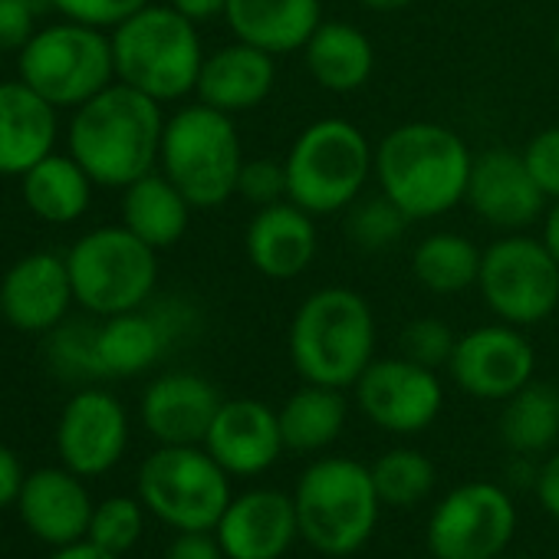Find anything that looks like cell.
Returning a JSON list of instances; mask_svg holds the SVG:
<instances>
[{
  "mask_svg": "<svg viewBox=\"0 0 559 559\" xmlns=\"http://www.w3.org/2000/svg\"><path fill=\"white\" fill-rule=\"evenodd\" d=\"M471 145L441 122H405L376 145V188L415 221H438L464 204Z\"/></svg>",
  "mask_w": 559,
  "mask_h": 559,
  "instance_id": "obj_1",
  "label": "cell"
},
{
  "mask_svg": "<svg viewBox=\"0 0 559 559\" xmlns=\"http://www.w3.org/2000/svg\"><path fill=\"white\" fill-rule=\"evenodd\" d=\"M162 132V103L116 80L99 96L73 109L70 155L86 168L96 188L122 191L158 168Z\"/></svg>",
  "mask_w": 559,
  "mask_h": 559,
  "instance_id": "obj_2",
  "label": "cell"
},
{
  "mask_svg": "<svg viewBox=\"0 0 559 559\" xmlns=\"http://www.w3.org/2000/svg\"><path fill=\"white\" fill-rule=\"evenodd\" d=\"M287 346L304 382L353 389L376 359V310L353 287H320L297 307Z\"/></svg>",
  "mask_w": 559,
  "mask_h": 559,
  "instance_id": "obj_3",
  "label": "cell"
},
{
  "mask_svg": "<svg viewBox=\"0 0 559 559\" xmlns=\"http://www.w3.org/2000/svg\"><path fill=\"white\" fill-rule=\"evenodd\" d=\"M112 37L116 80L152 96L155 103H178L198 90L204 67V44L198 24L171 4H152L122 21Z\"/></svg>",
  "mask_w": 559,
  "mask_h": 559,
  "instance_id": "obj_4",
  "label": "cell"
},
{
  "mask_svg": "<svg viewBox=\"0 0 559 559\" xmlns=\"http://www.w3.org/2000/svg\"><path fill=\"white\" fill-rule=\"evenodd\" d=\"M287 198L313 217L346 214L376 178V148L369 135L343 119L310 122L284 155Z\"/></svg>",
  "mask_w": 559,
  "mask_h": 559,
  "instance_id": "obj_5",
  "label": "cell"
},
{
  "mask_svg": "<svg viewBox=\"0 0 559 559\" xmlns=\"http://www.w3.org/2000/svg\"><path fill=\"white\" fill-rule=\"evenodd\" d=\"M294 503L300 539L333 559L359 552L372 539L382 513L372 467L356 457L313 461L297 480Z\"/></svg>",
  "mask_w": 559,
  "mask_h": 559,
  "instance_id": "obj_6",
  "label": "cell"
},
{
  "mask_svg": "<svg viewBox=\"0 0 559 559\" xmlns=\"http://www.w3.org/2000/svg\"><path fill=\"white\" fill-rule=\"evenodd\" d=\"M243 142L234 116L204 103H188L165 119L158 171L201 211L221 207L237 194Z\"/></svg>",
  "mask_w": 559,
  "mask_h": 559,
  "instance_id": "obj_7",
  "label": "cell"
},
{
  "mask_svg": "<svg viewBox=\"0 0 559 559\" xmlns=\"http://www.w3.org/2000/svg\"><path fill=\"white\" fill-rule=\"evenodd\" d=\"M67 270L76 304L86 313L109 320L152 300L158 287V250L126 224H106L70 247Z\"/></svg>",
  "mask_w": 559,
  "mask_h": 559,
  "instance_id": "obj_8",
  "label": "cell"
},
{
  "mask_svg": "<svg viewBox=\"0 0 559 559\" xmlns=\"http://www.w3.org/2000/svg\"><path fill=\"white\" fill-rule=\"evenodd\" d=\"M21 80L57 109H80L116 83L109 31L76 21L37 27L17 53Z\"/></svg>",
  "mask_w": 559,
  "mask_h": 559,
  "instance_id": "obj_9",
  "label": "cell"
},
{
  "mask_svg": "<svg viewBox=\"0 0 559 559\" xmlns=\"http://www.w3.org/2000/svg\"><path fill=\"white\" fill-rule=\"evenodd\" d=\"M230 497V474L204 444H158L139 467V500L171 530H214Z\"/></svg>",
  "mask_w": 559,
  "mask_h": 559,
  "instance_id": "obj_10",
  "label": "cell"
},
{
  "mask_svg": "<svg viewBox=\"0 0 559 559\" xmlns=\"http://www.w3.org/2000/svg\"><path fill=\"white\" fill-rule=\"evenodd\" d=\"M477 294L493 320L520 330L539 326L559 310V263L543 237L503 234L484 247Z\"/></svg>",
  "mask_w": 559,
  "mask_h": 559,
  "instance_id": "obj_11",
  "label": "cell"
},
{
  "mask_svg": "<svg viewBox=\"0 0 559 559\" xmlns=\"http://www.w3.org/2000/svg\"><path fill=\"white\" fill-rule=\"evenodd\" d=\"M513 533V497L493 480H467L435 503L425 539L435 559H500Z\"/></svg>",
  "mask_w": 559,
  "mask_h": 559,
  "instance_id": "obj_12",
  "label": "cell"
},
{
  "mask_svg": "<svg viewBox=\"0 0 559 559\" xmlns=\"http://www.w3.org/2000/svg\"><path fill=\"white\" fill-rule=\"evenodd\" d=\"M353 392L359 412L389 435H418L431 428L444 408L438 369L418 366L405 356L372 359Z\"/></svg>",
  "mask_w": 559,
  "mask_h": 559,
  "instance_id": "obj_13",
  "label": "cell"
},
{
  "mask_svg": "<svg viewBox=\"0 0 559 559\" xmlns=\"http://www.w3.org/2000/svg\"><path fill=\"white\" fill-rule=\"evenodd\" d=\"M448 369L464 395L480 402H507L533 382L536 349L520 326L497 320L457 336Z\"/></svg>",
  "mask_w": 559,
  "mask_h": 559,
  "instance_id": "obj_14",
  "label": "cell"
},
{
  "mask_svg": "<svg viewBox=\"0 0 559 559\" xmlns=\"http://www.w3.org/2000/svg\"><path fill=\"white\" fill-rule=\"evenodd\" d=\"M464 204L493 230L516 234L543 221L549 198L523 162V152L487 148L474 155Z\"/></svg>",
  "mask_w": 559,
  "mask_h": 559,
  "instance_id": "obj_15",
  "label": "cell"
},
{
  "mask_svg": "<svg viewBox=\"0 0 559 559\" xmlns=\"http://www.w3.org/2000/svg\"><path fill=\"white\" fill-rule=\"evenodd\" d=\"M129 448V415L106 389L76 392L57 425L60 461L80 477L109 474Z\"/></svg>",
  "mask_w": 559,
  "mask_h": 559,
  "instance_id": "obj_16",
  "label": "cell"
},
{
  "mask_svg": "<svg viewBox=\"0 0 559 559\" xmlns=\"http://www.w3.org/2000/svg\"><path fill=\"white\" fill-rule=\"evenodd\" d=\"M214 533L227 559H284L300 539L294 493L276 487L243 490L240 497H230Z\"/></svg>",
  "mask_w": 559,
  "mask_h": 559,
  "instance_id": "obj_17",
  "label": "cell"
},
{
  "mask_svg": "<svg viewBox=\"0 0 559 559\" xmlns=\"http://www.w3.org/2000/svg\"><path fill=\"white\" fill-rule=\"evenodd\" d=\"M0 304H4V323L21 333H53L63 326L76 304L67 257L37 250L11 263L0 280Z\"/></svg>",
  "mask_w": 559,
  "mask_h": 559,
  "instance_id": "obj_18",
  "label": "cell"
},
{
  "mask_svg": "<svg viewBox=\"0 0 559 559\" xmlns=\"http://www.w3.org/2000/svg\"><path fill=\"white\" fill-rule=\"evenodd\" d=\"M204 448L230 477H260L287 451L276 408L260 399H224Z\"/></svg>",
  "mask_w": 559,
  "mask_h": 559,
  "instance_id": "obj_19",
  "label": "cell"
},
{
  "mask_svg": "<svg viewBox=\"0 0 559 559\" xmlns=\"http://www.w3.org/2000/svg\"><path fill=\"white\" fill-rule=\"evenodd\" d=\"M317 221L320 217H313L290 198L257 207L243 234V253L250 266L260 276L276 280V284L304 276L320 253Z\"/></svg>",
  "mask_w": 559,
  "mask_h": 559,
  "instance_id": "obj_20",
  "label": "cell"
},
{
  "mask_svg": "<svg viewBox=\"0 0 559 559\" xmlns=\"http://www.w3.org/2000/svg\"><path fill=\"white\" fill-rule=\"evenodd\" d=\"M221 402L204 376L165 372L142 395V425L158 444H204Z\"/></svg>",
  "mask_w": 559,
  "mask_h": 559,
  "instance_id": "obj_21",
  "label": "cell"
},
{
  "mask_svg": "<svg viewBox=\"0 0 559 559\" xmlns=\"http://www.w3.org/2000/svg\"><path fill=\"white\" fill-rule=\"evenodd\" d=\"M17 507H21L27 530L37 539L53 543L57 549L80 543L90 533V520L96 510L80 474H73L70 467L34 471L24 480Z\"/></svg>",
  "mask_w": 559,
  "mask_h": 559,
  "instance_id": "obj_22",
  "label": "cell"
},
{
  "mask_svg": "<svg viewBox=\"0 0 559 559\" xmlns=\"http://www.w3.org/2000/svg\"><path fill=\"white\" fill-rule=\"evenodd\" d=\"M273 86H276V57L234 40L204 57L194 96L198 103L237 119L263 106Z\"/></svg>",
  "mask_w": 559,
  "mask_h": 559,
  "instance_id": "obj_23",
  "label": "cell"
},
{
  "mask_svg": "<svg viewBox=\"0 0 559 559\" xmlns=\"http://www.w3.org/2000/svg\"><path fill=\"white\" fill-rule=\"evenodd\" d=\"M323 21V0H227L224 11L234 40L270 57L304 53Z\"/></svg>",
  "mask_w": 559,
  "mask_h": 559,
  "instance_id": "obj_24",
  "label": "cell"
},
{
  "mask_svg": "<svg viewBox=\"0 0 559 559\" xmlns=\"http://www.w3.org/2000/svg\"><path fill=\"white\" fill-rule=\"evenodd\" d=\"M57 148V106L24 80L0 83V175L21 178Z\"/></svg>",
  "mask_w": 559,
  "mask_h": 559,
  "instance_id": "obj_25",
  "label": "cell"
},
{
  "mask_svg": "<svg viewBox=\"0 0 559 559\" xmlns=\"http://www.w3.org/2000/svg\"><path fill=\"white\" fill-rule=\"evenodd\" d=\"M181 317H171V310L139 307L96 326V362L103 379H132L152 369L178 336L175 320Z\"/></svg>",
  "mask_w": 559,
  "mask_h": 559,
  "instance_id": "obj_26",
  "label": "cell"
},
{
  "mask_svg": "<svg viewBox=\"0 0 559 559\" xmlns=\"http://www.w3.org/2000/svg\"><path fill=\"white\" fill-rule=\"evenodd\" d=\"M304 67L320 90L353 96L366 90L376 73V44L359 24L323 21L304 47Z\"/></svg>",
  "mask_w": 559,
  "mask_h": 559,
  "instance_id": "obj_27",
  "label": "cell"
},
{
  "mask_svg": "<svg viewBox=\"0 0 559 559\" xmlns=\"http://www.w3.org/2000/svg\"><path fill=\"white\" fill-rule=\"evenodd\" d=\"M194 204L155 168L122 188V224L155 250L175 247L191 224Z\"/></svg>",
  "mask_w": 559,
  "mask_h": 559,
  "instance_id": "obj_28",
  "label": "cell"
},
{
  "mask_svg": "<svg viewBox=\"0 0 559 559\" xmlns=\"http://www.w3.org/2000/svg\"><path fill=\"white\" fill-rule=\"evenodd\" d=\"M96 181L86 175V168L67 152H50L44 162H37L27 175H21L24 204L34 217L44 224H73L90 211Z\"/></svg>",
  "mask_w": 559,
  "mask_h": 559,
  "instance_id": "obj_29",
  "label": "cell"
},
{
  "mask_svg": "<svg viewBox=\"0 0 559 559\" xmlns=\"http://www.w3.org/2000/svg\"><path fill=\"white\" fill-rule=\"evenodd\" d=\"M276 415L287 451L320 454L343 435L349 421V399L346 389L304 382V389H297L276 408Z\"/></svg>",
  "mask_w": 559,
  "mask_h": 559,
  "instance_id": "obj_30",
  "label": "cell"
},
{
  "mask_svg": "<svg viewBox=\"0 0 559 559\" xmlns=\"http://www.w3.org/2000/svg\"><path fill=\"white\" fill-rule=\"evenodd\" d=\"M484 250L461 230H435L412 250L415 284L435 297H461L477 287Z\"/></svg>",
  "mask_w": 559,
  "mask_h": 559,
  "instance_id": "obj_31",
  "label": "cell"
},
{
  "mask_svg": "<svg viewBox=\"0 0 559 559\" xmlns=\"http://www.w3.org/2000/svg\"><path fill=\"white\" fill-rule=\"evenodd\" d=\"M500 441L513 454H543L559 441V389L530 382L503 402Z\"/></svg>",
  "mask_w": 559,
  "mask_h": 559,
  "instance_id": "obj_32",
  "label": "cell"
},
{
  "mask_svg": "<svg viewBox=\"0 0 559 559\" xmlns=\"http://www.w3.org/2000/svg\"><path fill=\"white\" fill-rule=\"evenodd\" d=\"M372 480L382 497V507H415L435 490L438 471L425 451L392 448L382 457H376Z\"/></svg>",
  "mask_w": 559,
  "mask_h": 559,
  "instance_id": "obj_33",
  "label": "cell"
},
{
  "mask_svg": "<svg viewBox=\"0 0 559 559\" xmlns=\"http://www.w3.org/2000/svg\"><path fill=\"white\" fill-rule=\"evenodd\" d=\"M408 224L412 221L382 191L379 194H362L346 211V234L366 253H382V250L395 247Z\"/></svg>",
  "mask_w": 559,
  "mask_h": 559,
  "instance_id": "obj_34",
  "label": "cell"
},
{
  "mask_svg": "<svg viewBox=\"0 0 559 559\" xmlns=\"http://www.w3.org/2000/svg\"><path fill=\"white\" fill-rule=\"evenodd\" d=\"M142 530H145V503L135 497H109L93 510L86 539L116 556H126L142 539Z\"/></svg>",
  "mask_w": 559,
  "mask_h": 559,
  "instance_id": "obj_35",
  "label": "cell"
},
{
  "mask_svg": "<svg viewBox=\"0 0 559 559\" xmlns=\"http://www.w3.org/2000/svg\"><path fill=\"white\" fill-rule=\"evenodd\" d=\"M454 346H457L454 330L438 317H418L402 330V356L428 369L448 366Z\"/></svg>",
  "mask_w": 559,
  "mask_h": 559,
  "instance_id": "obj_36",
  "label": "cell"
},
{
  "mask_svg": "<svg viewBox=\"0 0 559 559\" xmlns=\"http://www.w3.org/2000/svg\"><path fill=\"white\" fill-rule=\"evenodd\" d=\"M53 366L73 379H93V376L103 379L99 362H96V330L93 326H57Z\"/></svg>",
  "mask_w": 559,
  "mask_h": 559,
  "instance_id": "obj_37",
  "label": "cell"
},
{
  "mask_svg": "<svg viewBox=\"0 0 559 559\" xmlns=\"http://www.w3.org/2000/svg\"><path fill=\"white\" fill-rule=\"evenodd\" d=\"M237 194L253 207L276 204L287 198V165L284 158H247L240 168Z\"/></svg>",
  "mask_w": 559,
  "mask_h": 559,
  "instance_id": "obj_38",
  "label": "cell"
},
{
  "mask_svg": "<svg viewBox=\"0 0 559 559\" xmlns=\"http://www.w3.org/2000/svg\"><path fill=\"white\" fill-rule=\"evenodd\" d=\"M152 0H53V11L63 14V21H76L99 31H116L122 21L148 8Z\"/></svg>",
  "mask_w": 559,
  "mask_h": 559,
  "instance_id": "obj_39",
  "label": "cell"
},
{
  "mask_svg": "<svg viewBox=\"0 0 559 559\" xmlns=\"http://www.w3.org/2000/svg\"><path fill=\"white\" fill-rule=\"evenodd\" d=\"M523 162L549 201H559V126L539 129L523 145Z\"/></svg>",
  "mask_w": 559,
  "mask_h": 559,
  "instance_id": "obj_40",
  "label": "cell"
},
{
  "mask_svg": "<svg viewBox=\"0 0 559 559\" xmlns=\"http://www.w3.org/2000/svg\"><path fill=\"white\" fill-rule=\"evenodd\" d=\"M37 11L27 0H0V53L24 50L27 40L37 34Z\"/></svg>",
  "mask_w": 559,
  "mask_h": 559,
  "instance_id": "obj_41",
  "label": "cell"
},
{
  "mask_svg": "<svg viewBox=\"0 0 559 559\" xmlns=\"http://www.w3.org/2000/svg\"><path fill=\"white\" fill-rule=\"evenodd\" d=\"M165 559H227L214 530H178Z\"/></svg>",
  "mask_w": 559,
  "mask_h": 559,
  "instance_id": "obj_42",
  "label": "cell"
},
{
  "mask_svg": "<svg viewBox=\"0 0 559 559\" xmlns=\"http://www.w3.org/2000/svg\"><path fill=\"white\" fill-rule=\"evenodd\" d=\"M536 500L559 523V451H552L536 474Z\"/></svg>",
  "mask_w": 559,
  "mask_h": 559,
  "instance_id": "obj_43",
  "label": "cell"
},
{
  "mask_svg": "<svg viewBox=\"0 0 559 559\" xmlns=\"http://www.w3.org/2000/svg\"><path fill=\"white\" fill-rule=\"evenodd\" d=\"M24 467L17 461V454L11 448L0 444V507L17 503L21 490H24Z\"/></svg>",
  "mask_w": 559,
  "mask_h": 559,
  "instance_id": "obj_44",
  "label": "cell"
},
{
  "mask_svg": "<svg viewBox=\"0 0 559 559\" xmlns=\"http://www.w3.org/2000/svg\"><path fill=\"white\" fill-rule=\"evenodd\" d=\"M175 11H181L188 21L194 24H204V21H214V17H224L227 11V0H168Z\"/></svg>",
  "mask_w": 559,
  "mask_h": 559,
  "instance_id": "obj_45",
  "label": "cell"
},
{
  "mask_svg": "<svg viewBox=\"0 0 559 559\" xmlns=\"http://www.w3.org/2000/svg\"><path fill=\"white\" fill-rule=\"evenodd\" d=\"M50 559H122V556H116V552H109V549H103V546H96V543H70V546H60Z\"/></svg>",
  "mask_w": 559,
  "mask_h": 559,
  "instance_id": "obj_46",
  "label": "cell"
},
{
  "mask_svg": "<svg viewBox=\"0 0 559 559\" xmlns=\"http://www.w3.org/2000/svg\"><path fill=\"white\" fill-rule=\"evenodd\" d=\"M539 237H543V243L549 247V253L559 263V201H549L546 204V214L539 221Z\"/></svg>",
  "mask_w": 559,
  "mask_h": 559,
  "instance_id": "obj_47",
  "label": "cell"
},
{
  "mask_svg": "<svg viewBox=\"0 0 559 559\" xmlns=\"http://www.w3.org/2000/svg\"><path fill=\"white\" fill-rule=\"evenodd\" d=\"M359 4L372 14H399V11L418 4V0H359Z\"/></svg>",
  "mask_w": 559,
  "mask_h": 559,
  "instance_id": "obj_48",
  "label": "cell"
},
{
  "mask_svg": "<svg viewBox=\"0 0 559 559\" xmlns=\"http://www.w3.org/2000/svg\"><path fill=\"white\" fill-rule=\"evenodd\" d=\"M27 4L37 11V17H44L47 11H53V0H27Z\"/></svg>",
  "mask_w": 559,
  "mask_h": 559,
  "instance_id": "obj_49",
  "label": "cell"
},
{
  "mask_svg": "<svg viewBox=\"0 0 559 559\" xmlns=\"http://www.w3.org/2000/svg\"><path fill=\"white\" fill-rule=\"evenodd\" d=\"M552 40H556V50H559V24H556V37Z\"/></svg>",
  "mask_w": 559,
  "mask_h": 559,
  "instance_id": "obj_50",
  "label": "cell"
},
{
  "mask_svg": "<svg viewBox=\"0 0 559 559\" xmlns=\"http://www.w3.org/2000/svg\"><path fill=\"white\" fill-rule=\"evenodd\" d=\"M0 323H4V304H0Z\"/></svg>",
  "mask_w": 559,
  "mask_h": 559,
  "instance_id": "obj_51",
  "label": "cell"
},
{
  "mask_svg": "<svg viewBox=\"0 0 559 559\" xmlns=\"http://www.w3.org/2000/svg\"><path fill=\"white\" fill-rule=\"evenodd\" d=\"M500 559H516V556H507V552H503V556H500Z\"/></svg>",
  "mask_w": 559,
  "mask_h": 559,
  "instance_id": "obj_52",
  "label": "cell"
}]
</instances>
